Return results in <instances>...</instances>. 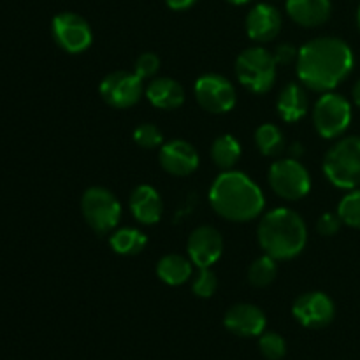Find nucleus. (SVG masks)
<instances>
[{
	"label": "nucleus",
	"instance_id": "obj_11",
	"mask_svg": "<svg viewBox=\"0 0 360 360\" xmlns=\"http://www.w3.org/2000/svg\"><path fill=\"white\" fill-rule=\"evenodd\" d=\"M101 97L115 109H129L143 97V79L136 72L116 70L102 79Z\"/></svg>",
	"mask_w": 360,
	"mask_h": 360
},
{
	"label": "nucleus",
	"instance_id": "obj_3",
	"mask_svg": "<svg viewBox=\"0 0 360 360\" xmlns=\"http://www.w3.org/2000/svg\"><path fill=\"white\" fill-rule=\"evenodd\" d=\"M260 248L276 260H290L301 255L308 243V229L301 214L288 207L271 210L257 227Z\"/></svg>",
	"mask_w": 360,
	"mask_h": 360
},
{
	"label": "nucleus",
	"instance_id": "obj_9",
	"mask_svg": "<svg viewBox=\"0 0 360 360\" xmlns=\"http://www.w3.org/2000/svg\"><path fill=\"white\" fill-rule=\"evenodd\" d=\"M53 39L70 55L86 51L94 41V32L88 21L76 13H60L53 18Z\"/></svg>",
	"mask_w": 360,
	"mask_h": 360
},
{
	"label": "nucleus",
	"instance_id": "obj_19",
	"mask_svg": "<svg viewBox=\"0 0 360 360\" xmlns=\"http://www.w3.org/2000/svg\"><path fill=\"white\" fill-rule=\"evenodd\" d=\"M144 94H146L150 104H153L157 109H165V111L179 108L185 102V90L172 77H155L153 81H150Z\"/></svg>",
	"mask_w": 360,
	"mask_h": 360
},
{
	"label": "nucleus",
	"instance_id": "obj_12",
	"mask_svg": "<svg viewBox=\"0 0 360 360\" xmlns=\"http://www.w3.org/2000/svg\"><path fill=\"white\" fill-rule=\"evenodd\" d=\"M292 313L301 326L308 329H323L336 316V306L329 295L313 290L295 299Z\"/></svg>",
	"mask_w": 360,
	"mask_h": 360
},
{
	"label": "nucleus",
	"instance_id": "obj_16",
	"mask_svg": "<svg viewBox=\"0 0 360 360\" xmlns=\"http://www.w3.org/2000/svg\"><path fill=\"white\" fill-rule=\"evenodd\" d=\"M246 34L255 42H269L281 30V14L271 4H257L246 16Z\"/></svg>",
	"mask_w": 360,
	"mask_h": 360
},
{
	"label": "nucleus",
	"instance_id": "obj_25",
	"mask_svg": "<svg viewBox=\"0 0 360 360\" xmlns=\"http://www.w3.org/2000/svg\"><path fill=\"white\" fill-rule=\"evenodd\" d=\"M278 274V260L269 255L259 257L248 269V281L257 288L269 287Z\"/></svg>",
	"mask_w": 360,
	"mask_h": 360
},
{
	"label": "nucleus",
	"instance_id": "obj_17",
	"mask_svg": "<svg viewBox=\"0 0 360 360\" xmlns=\"http://www.w3.org/2000/svg\"><path fill=\"white\" fill-rule=\"evenodd\" d=\"M129 206L134 218L144 225L158 224L164 214V202H162L160 193L150 185L136 186L130 193Z\"/></svg>",
	"mask_w": 360,
	"mask_h": 360
},
{
	"label": "nucleus",
	"instance_id": "obj_22",
	"mask_svg": "<svg viewBox=\"0 0 360 360\" xmlns=\"http://www.w3.org/2000/svg\"><path fill=\"white\" fill-rule=\"evenodd\" d=\"M211 158L221 171H231L241 158V144L231 134L217 137L211 146Z\"/></svg>",
	"mask_w": 360,
	"mask_h": 360
},
{
	"label": "nucleus",
	"instance_id": "obj_1",
	"mask_svg": "<svg viewBox=\"0 0 360 360\" xmlns=\"http://www.w3.org/2000/svg\"><path fill=\"white\" fill-rule=\"evenodd\" d=\"M354 51L340 37H319L299 49L297 76L313 91L334 90L354 69Z\"/></svg>",
	"mask_w": 360,
	"mask_h": 360
},
{
	"label": "nucleus",
	"instance_id": "obj_33",
	"mask_svg": "<svg viewBox=\"0 0 360 360\" xmlns=\"http://www.w3.org/2000/svg\"><path fill=\"white\" fill-rule=\"evenodd\" d=\"M197 0H165V4H167L172 11H186Z\"/></svg>",
	"mask_w": 360,
	"mask_h": 360
},
{
	"label": "nucleus",
	"instance_id": "obj_6",
	"mask_svg": "<svg viewBox=\"0 0 360 360\" xmlns=\"http://www.w3.org/2000/svg\"><path fill=\"white\" fill-rule=\"evenodd\" d=\"M81 211L86 224L97 234H108L122 218V204L111 190L104 186H91L81 197Z\"/></svg>",
	"mask_w": 360,
	"mask_h": 360
},
{
	"label": "nucleus",
	"instance_id": "obj_14",
	"mask_svg": "<svg viewBox=\"0 0 360 360\" xmlns=\"http://www.w3.org/2000/svg\"><path fill=\"white\" fill-rule=\"evenodd\" d=\"M162 169L172 176H188L199 167V153L190 143L181 139L162 144L158 155Z\"/></svg>",
	"mask_w": 360,
	"mask_h": 360
},
{
	"label": "nucleus",
	"instance_id": "obj_21",
	"mask_svg": "<svg viewBox=\"0 0 360 360\" xmlns=\"http://www.w3.org/2000/svg\"><path fill=\"white\" fill-rule=\"evenodd\" d=\"M192 260L178 253H169L164 255L157 264V276L165 285L178 287L192 278Z\"/></svg>",
	"mask_w": 360,
	"mask_h": 360
},
{
	"label": "nucleus",
	"instance_id": "obj_30",
	"mask_svg": "<svg viewBox=\"0 0 360 360\" xmlns=\"http://www.w3.org/2000/svg\"><path fill=\"white\" fill-rule=\"evenodd\" d=\"M160 69V58L155 53H143L139 58L136 60L134 65V72L141 77V79H150Z\"/></svg>",
	"mask_w": 360,
	"mask_h": 360
},
{
	"label": "nucleus",
	"instance_id": "obj_7",
	"mask_svg": "<svg viewBox=\"0 0 360 360\" xmlns=\"http://www.w3.org/2000/svg\"><path fill=\"white\" fill-rule=\"evenodd\" d=\"M352 123V104L340 94L326 91L313 108V125L326 139L343 136Z\"/></svg>",
	"mask_w": 360,
	"mask_h": 360
},
{
	"label": "nucleus",
	"instance_id": "obj_8",
	"mask_svg": "<svg viewBox=\"0 0 360 360\" xmlns=\"http://www.w3.org/2000/svg\"><path fill=\"white\" fill-rule=\"evenodd\" d=\"M269 186L285 200H299L311 190V176L297 158H281L269 169Z\"/></svg>",
	"mask_w": 360,
	"mask_h": 360
},
{
	"label": "nucleus",
	"instance_id": "obj_32",
	"mask_svg": "<svg viewBox=\"0 0 360 360\" xmlns=\"http://www.w3.org/2000/svg\"><path fill=\"white\" fill-rule=\"evenodd\" d=\"M273 55L278 65H290V63L297 62L299 49L292 44H280Z\"/></svg>",
	"mask_w": 360,
	"mask_h": 360
},
{
	"label": "nucleus",
	"instance_id": "obj_13",
	"mask_svg": "<svg viewBox=\"0 0 360 360\" xmlns=\"http://www.w3.org/2000/svg\"><path fill=\"white\" fill-rule=\"evenodd\" d=\"M186 250L192 264L197 267H211L224 253V238L211 225H200L190 234Z\"/></svg>",
	"mask_w": 360,
	"mask_h": 360
},
{
	"label": "nucleus",
	"instance_id": "obj_10",
	"mask_svg": "<svg viewBox=\"0 0 360 360\" xmlns=\"http://www.w3.org/2000/svg\"><path fill=\"white\" fill-rule=\"evenodd\" d=\"M195 98L202 109L213 115H224L234 109L236 105V88L227 77L220 74H204L197 79Z\"/></svg>",
	"mask_w": 360,
	"mask_h": 360
},
{
	"label": "nucleus",
	"instance_id": "obj_2",
	"mask_svg": "<svg viewBox=\"0 0 360 360\" xmlns=\"http://www.w3.org/2000/svg\"><path fill=\"white\" fill-rule=\"evenodd\" d=\"M211 207L229 221H250L260 217L266 199L260 186L245 172L224 171L210 188Z\"/></svg>",
	"mask_w": 360,
	"mask_h": 360
},
{
	"label": "nucleus",
	"instance_id": "obj_27",
	"mask_svg": "<svg viewBox=\"0 0 360 360\" xmlns=\"http://www.w3.org/2000/svg\"><path fill=\"white\" fill-rule=\"evenodd\" d=\"M259 350L267 360H281L287 354V343L278 333H266L259 336Z\"/></svg>",
	"mask_w": 360,
	"mask_h": 360
},
{
	"label": "nucleus",
	"instance_id": "obj_20",
	"mask_svg": "<svg viewBox=\"0 0 360 360\" xmlns=\"http://www.w3.org/2000/svg\"><path fill=\"white\" fill-rule=\"evenodd\" d=\"M308 104L309 101L304 88L297 83H288L278 97L276 109L283 122L294 123L308 112Z\"/></svg>",
	"mask_w": 360,
	"mask_h": 360
},
{
	"label": "nucleus",
	"instance_id": "obj_18",
	"mask_svg": "<svg viewBox=\"0 0 360 360\" xmlns=\"http://www.w3.org/2000/svg\"><path fill=\"white\" fill-rule=\"evenodd\" d=\"M330 0H287V13L301 27L315 28L330 18Z\"/></svg>",
	"mask_w": 360,
	"mask_h": 360
},
{
	"label": "nucleus",
	"instance_id": "obj_15",
	"mask_svg": "<svg viewBox=\"0 0 360 360\" xmlns=\"http://www.w3.org/2000/svg\"><path fill=\"white\" fill-rule=\"evenodd\" d=\"M224 323L227 330H231L236 336L255 338L266 330L267 320L259 306L241 302V304H234L232 308H229V311L225 313Z\"/></svg>",
	"mask_w": 360,
	"mask_h": 360
},
{
	"label": "nucleus",
	"instance_id": "obj_36",
	"mask_svg": "<svg viewBox=\"0 0 360 360\" xmlns=\"http://www.w3.org/2000/svg\"><path fill=\"white\" fill-rule=\"evenodd\" d=\"M357 23H359V30H360V6H359V11H357Z\"/></svg>",
	"mask_w": 360,
	"mask_h": 360
},
{
	"label": "nucleus",
	"instance_id": "obj_5",
	"mask_svg": "<svg viewBox=\"0 0 360 360\" xmlns=\"http://www.w3.org/2000/svg\"><path fill=\"white\" fill-rule=\"evenodd\" d=\"M278 63L273 53L260 46L245 49L236 60V76L246 90L266 94L276 81Z\"/></svg>",
	"mask_w": 360,
	"mask_h": 360
},
{
	"label": "nucleus",
	"instance_id": "obj_23",
	"mask_svg": "<svg viewBox=\"0 0 360 360\" xmlns=\"http://www.w3.org/2000/svg\"><path fill=\"white\" fill-rule=\"evenodd\" d=\"M109 245H111V248L115 250V253H118V255L132 257L146 248L148 238L139 231V229L125 227L112 232L111 238H109Z\"/></svg>",
	"mask_w": 360,
	"mask_h": 360
},
{
	"label": "nucleus",
	"instance_id": "obj_26",
	"mask_svg": "<svg viewBox=\"0 0 360 360\" xmlns=\"http://www.w3.org/2000/svg\"><path fill=\"white\" fill-rule=\"evenodd\" d=\"M338 217L348 227L360 229V190H352L340 200Z\"/></svg>",
	"mask_w": 360,
	"mask_h": 360
},
{
	"label": "nucleus",
	"instance_id": "obj_29",
	"mask_svg": "<svg viewBox=\"0 0 360 360\" xmlns=\"http://www.w3.org/2000/svg\"><path fill=\"white\" fill-rule=\"evenodd\" d=\"M134 143L137 146L144 148V150H155V148L162 146L164 143V136H162L160 129L153 123H144L134 130Z\"/></svg>",
	"mask_w": 360,
	"mask_h": 360
},
{
	"label": "nucleus",
	"instance_id": "obj_35",
	"mask_svg": "<svg viewBox=\"0 0 360 360\" xmlns=\"http://www.w3.org/2000/svg\"><path fill=\"white\" fill-rule=\"evenodd\" d=\"M229 4H234V6H245V4L252 2V0H227Z\"/></svg>",
	"mask_w": 360,
	"mask_h": 360
},
{
	"label": "nucleus",
	"instance_id": "obj_4",
	"mask_svg": "<svg viewBox=\"0 0 360 360\" xmlns=\"http://www.w3.org/2000/svg\"><path fill=\"white\" fill-rule=\"evenodd\" d=\"M323 172L338 188H357L360 185V137L350 136L338 141L323 158Z\"/></svg>",
	"mask_w": 360,
	"mask_h": 360
},
{
	"label": "nucleus",
	"instance_id": "obj_31",
	"mask_svg": "<svg viewBox=\"0 0 360 360\" xmlns=\"http://www.w3.org/2000/svg\"><path fill=\"white\" fill-rule=\"evenodd\" d=\"M341 225H343V221H341V218L338 217V213L336 214L326 213L319 218V221H316V231H319V234L326 236V238H330V236L340 232Z\"/></svg>",
	"mask_w": 360,
	"mask_h": 360
},
{
	"label": "nucleus",
	"instance_id": "obj_24",
	"mask_svg": "<svg viewBox=\"0 0 360 360\" xmlns=\"http://www.w3.org/2000/svg\"><path fill=\"white\" fill-rule=\"evenodd\" d=\"M255 144L264 157H278L285 150L283 132L273 123H264L255 130Z\"/></svg>",
	"mask_w": 360,
	"mask_h": 360
},
{
	"label": "nucleus",
	"instance_id": "obj_34",
	"mask_svg": "<svg viewBox=\"0 0 360 360\" xmlns=\"http://www.w3.org/2000/svg\"><path fill=\"white\" fill-rule=\"evenodd\" d=\"M352 95H354V102L357 108H360V79L355 83L354 86V91H352Z\"/></svg>",
	"mask_w": 360,
	"mask_h": 360
},
{
	"label": "nucleus",
	"instance_id": "obj_28",
	"mask_svg": "<svg viewBox=\"0 0 360 360\" xmlns=\"http://www.w3.org/2000/svg\"><path fill=\"white\" fill-rule=\"evenodd\" d=\"M218 288V278L217 274L211 271V267H199V273L193 278L192 290L197 297L207 299L217 292Z\"/></svg>",
	"mask_w": 360,
	"mask_h": 360
}]
</instances>
